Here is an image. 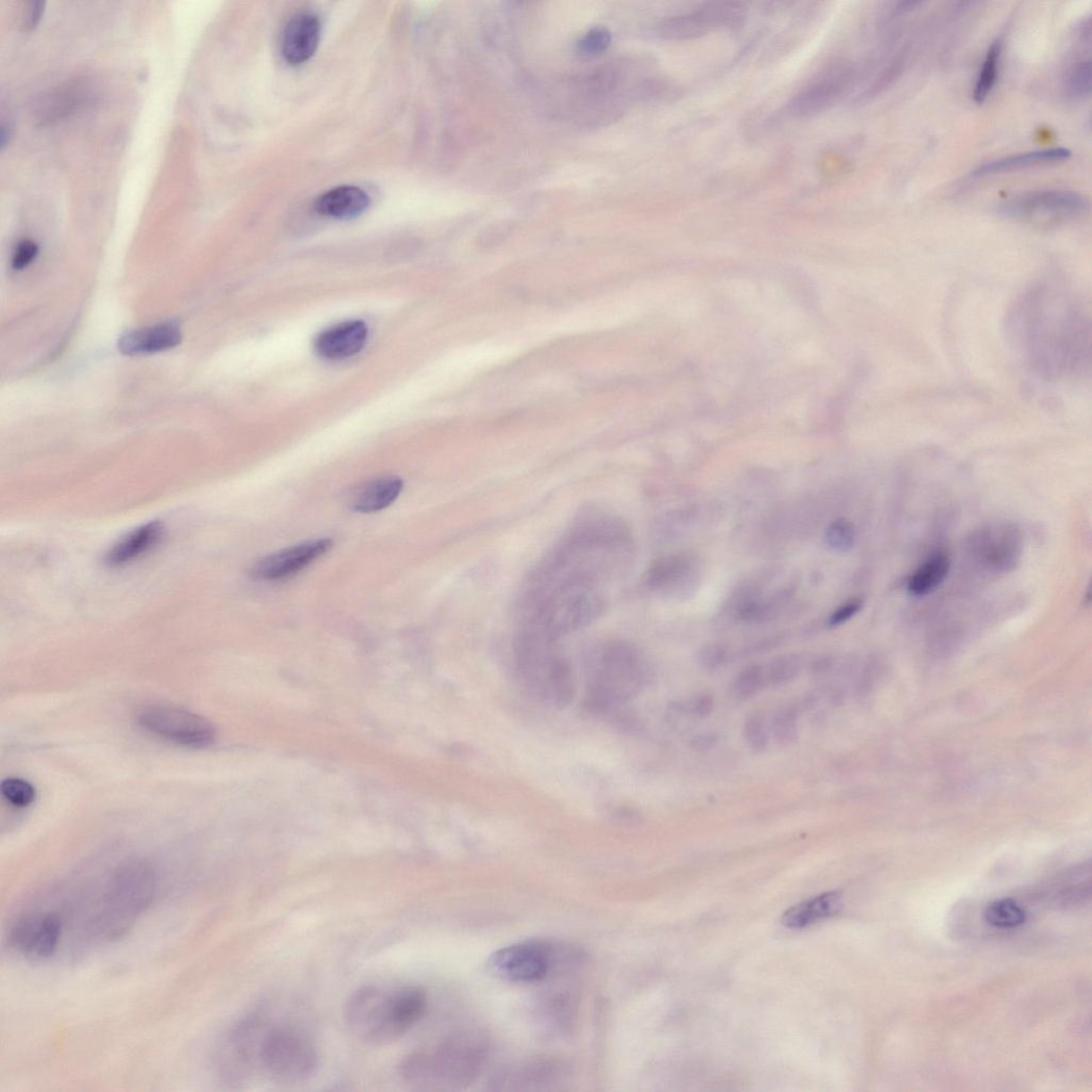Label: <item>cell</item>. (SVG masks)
Returning <instances> with one entry per match:
<instances>
[{
  "instance_id": "1",
  "label": "cell",
  "mask_w": 1092,
  "mask_h": 1092,
  "mask_svg": "<svg viewBox=\"0 0 1092 1092\" xmlns=\"http://www.w3.org/2000/svg\"><path fill=\"white\" fill-rule=\"evenodd\" d=\"M1007 334L1021 361L1040 378L1066 379L1090 365V316L1062 280H1041L1025 290L1010 312Z\"/></svg>"
},
{
  "instance_id": "2",
  "label": "cell",
  "mask_w": 1092,
  "mask_h": 1092,
  "mask_svg": "<svg viewBox=\"0 0 1092 1092\" xmlns=\"http://www.w3.org/2000/svg\"><path fill=\"white\" fill-rule=\"evenodd\" d=\"M426 992L417 986L383 989L365 986L347 1000L343 1019L361 1041L374 1046L388 1045L410 1031L425 1016Z\"/></svg>"
},
{
  "instance_id": "3",
  "label": "cell",
  "mask_w": 1092,
  "mask_h": 1092,
  "mask_svg": "<svg viewBox=\"0 0 1092 1092\" xmlns=\"http://www.w3.org/2000/svg\"><path fill=\"white\" fill-rule=\"evenodd\" d=\"M649 679V666L634 644L608 641L590 657L586 707L610 712L637 696Z\"/></svg>"
},
{
  "instance_id": "4",
  "label": "cell",
  "mask_w": 1092,
  "mask_h": 1092,
  "mask_svg": "<svg viewBox=\"0 0 1092 1092\" xmlns=\"http://www.w3.org/2000/svg\"><path fill=\"white\" fill-rule=\"evenodd\" d=\"M158 878L152 865L142 860L119 867L95 904L93 926L97 937L114 942L123 937L153 904Z\"/></svg>"
},
{
  "instance_id": "5",
  "label": "cell",
  "mask_w": 1092,
  "mask_h": 1092,
  "mask_svg": "<svg viewBox=\"0 0 1092 1092\" xmlns=\"http://www.w3.org/2000/svg\"><path fill=\"white\" fill-rule=\"evenodd\" d=\"M515 654L519 678L532 697L556 708H564L571 703L573 675L559 648V640L520 626Z\"/></svg>"
},
{
  "instance_id": "6",
  "label": "cell",
  "mask_w": 1092,
  "mask_h": 1092,
  "mask_svg": "<svg viewBox=\"0 0 1092 1092\" xmlns=\"http://www.w3.org/2000/svg\"><path fill=\"white\" fill-rule=\"evenodd\" d=\"M255 1069L281 1082L296 1083L311 1077L318 1068V1054L311 1039L296 1027L272 1025L256 1015Z\"/></svg>"
},
{
  "instance_id": "7",
  "label": "cell",
  "mask_w": 1092,
  "mask_h": 1092,
  "mask_svg": "<svg viewBox=\"0 0 1092 1092\" xmlns=\"http://www.w3.org/2000/svg\"><path fill=\"white\" fill-rule=\"evenodd\" d=\"M138 723L147 732L189 749H207L216 739V729L204 716L166 706H150L138 713Z\"/></svg>"
},
{
  "instance_id": "8",
  "label": "cell",
  "mask_w": 1092,
  "mask_h": 1092,
  "mask_svg": "<svg viewBox=\"0 0 1092 1092\" xmlns=\"http://www.w3.org/2000/svg\"><path fill=\"white\" fill-rule=\"evenodd\" d=\"M554 966L551 947L539 941H526L494 952L486 969L494 977L515 982L532 983L548 977Z\"/></svg>"
},
{
  "instance_id": "9",
  "label": "cell",
  "mask_w": 1092,
  "mask_h": 1092,
  "mask_svg": "<svg viewBox=\"0 0 1092 1092\" xmlns=\"http://www.w3.org/2000/svg\"><path fill=\"white\" fill-rule=\"evenodd\" d=\"M969 550L983 570L1005 574L1015 570L1021 561L1023 536L1012 523L988 524L972 533Z\"/></svg>"
},
{
  "instance_id": "10",
  "label": "cell",
  "mask_w": 1092,
  "mask_h": 1092,
  "mask_svg": "<svg viewBox=\"0 0 1092 1092\" xmlns=\"http://www.w3.org/2000/svg\"><path fill=\"white\" fill-rule=\"evenodd\" d=\"M1088 207L1087 198L1076 192L1041 190L1011 198L1000 213L1027 221L1060 222L1084 213Z\"/></svg>"
},
{
  "instance_id": "11",
  "label": "cell",
  "mask_w": 1092,
  "mask_h": 1092,
  "mask_svg": "<svg viewBox=\"0 0 1092 1092\" xmlns=\"http://www.w3.org/2000/svg\"><path fill=\"white\" fill-rule=\"evenodd\" d=\"M64 927L63 917L56 912L28 913L11 926L9 947L30 959L52 958L60 950Z\"/></svg>"
},
{
  "instance_id": "12",
  "label": "cell",
  "mask_w": 1092,
  "mask_h": 1092,
  "mask_svg": "<svg viewBox=\"0 0 1092 1092\" xmlns=\"http://www.w3.org/2000/svg\"><path fill=\"white\" fill-rule=\"evenodd\" d=\"M746 9L736 2H714L689 14L672 17L659 26L661 38L684 41L703 37L715 29L737 27Z\"/></svg>"
},
{
  "instance_id": "13",
  "label": "cell",
  "mask_w": 1092,
  "mask_h": 1092,
  "mask_svg": "<svg viewBox=\"0 0 1092 1092\" xmlns=\"http://www.w3.org/2000/svg\"><path fill=\"white\" fill-rule=\"evenodd\" d=\"M855 77L856 71L851 65H832L793 96L787 105V114L805 118L825 112L848 92Z\"/></svg>"
},
{
  "instance_id": "14",
  "label": "cell",
  "mask_w": 1092,
  "mask_h": 1092,
  "mask_svg": "<svg viewBox=\"0 0 1092 1092\" xmlns=\"http://www.w3.org/2000/svg\"><path fill=\"white\" fill-rule=\"evenodd\" d=\"M332 546L329 539H317L290 546L259 561L251 570L255 579L278 581L292 577L326 554Z\"/></svg>"
},
{
  "instance_id": "15",
  "label": "cell",
  "mask_w": 1092,
  "mask_h": 1092,
  "mask_svg": "<svg viewBox=\"0 0 1092 1092\" xmlns=\"http://www.w3.org/2000/svg\"><path fill=\"white\" fill-rule=\"evenodd\" d=\"M322 34L319 19L312 14H301L293 17L286 25L282 35V55L292 65L300 66L313 57Z\"/></svg>"
},
{
  "instance_id": "16",
  "label": "cell",
  "mask_w": 1092,
  "mask_h": 1092,
  "mask_svg": "<svg viewBox=\"0 0 1092 1092\" xmlns=\"http://www.w3.org/2000/svg\"><path fill=\"white\" fill-rule=\"evenodd\" d=\"M367 336L365 323L343 322L322 332L315 340V350L327 360H343L359 354L364 349Z\"/></svg>"
},
{
  "instance_id": "17",
  "label": "cell",
  "mask_w": 1092,
  "mask_h": 1092,
  "mask_svg": "<svg viewBox=\"0 0 1092 1092\" xmlns=\"http://www.w3.org/2000/svg\"><path fill=\"white\" fill-rule=\"evenodd\" d=\"M182 337L180 325L166 322L127 332L120 337L118 346L125 356L153 355L174 349L181 343Z\"/></svg>"
},
{
  "instance_id": "18",
  "label": "cell",
  "mask_w": 1092,
  "mask_h": 1092,
  "mask_svg": "<svg viewBox=\"0 0 1092 1092\" xmlns=\"http://www.w3.org/2000/svg\"><path fill=\"white\" fill-rule=\"evenodd\" d=\"M403 489L404 482L399 477L376 478L353 489L347 496V503L356 513H378L390 506Z\"/></svg>"
},
{
  "instance_id": "19",
  "label": "cell",
  "mask_w": 1092,
  "mask_h": 1092,
  "mask_svg": "<svg viewBox=\"0 0 1092 1092\" xmlns=\"http://www.w3.org/2000/svg\"><path fill=\"white\" fill-rule=\"evenodd\" d=\"M370 205V195L360 187L340 186L322 194L315 210L325 217L349 220L362 215Z\"/></svg>"
},
{
  "instance_id": "20",
  "label": "cell",
  "mask_w": 1092,
  "mask_h": 1092,
  "mask_svg": "<svg viewBox=\"0 0 1092 1092\" xmlns=\"http://www.w3.org/2000/svg\"><path fill=\"white\" fill-rule=\"evenodd\" d=\"M844 903L839 892L833 891L789 908L782 917L788 929H804L840 913Z\"/></svg>"
},
{
  "instance_id": "21",
  "label": "cell",
  "mask_w": 1092,
  "mask_h": 1092,
  "mask_svg": "<svg viewBox=\"0 0 1092 1092\" xmlns=\"http://www.w3.org/2000/svg\"><path fill=\"white\" fill-rule=\"evenodd\" d=\"M161 535L160 522H150L136 528L114 546L106 555V564L111 567H121L133 563L151 550Z\"/></svg>"
},
{
  "instance_id": "22",
  "label": "cell",
  "mask_w": 1092,
  "mask_h": 1092,
  "mask_svg": "<svg viewBox=\"0 0 1092 1092\" xmlns=\"http://www.w3.org/2000/svg\"><path fill=\"white\" fill-rule=\"evenodd\" d=\"M1070 157L1071 152L1068 150V148H1048V150L1035 151L989 162L978 167L972 173V176L983 177L988 175L1012 172L1034 166L1063 162L1068 160Z\"/></svg>"
},
{
  "instance_id": "23",
  "label": "cell",
  "mask_w": 1092,
  "mask_h": 1092,
  "mask_svg": "<svg viewBox=\"0 0 1092 1092\" xmlns=\"http://www.w3.org/2000/svg\"><path fill=\"white\" fill-rule=\"evenodd\" d=\"M692 560L684 554H671L657 560L645 575V585L654 590L678 589L693 572Z\"/></svg>"
},
{
  "instance_id": "24",
  "label": "cell",
  "mask_w": 1092,
  "mask_h": 1092,
  "mask_svg": "<svg viewBox=\"0 0 1092 1092\" xmlns=\"http://www.w3.org/2000/svg\"><path fill=\"white\" fill-rule=\"evenodd\" d=\"M951 560L945 552L930 555L911 575L908 591L915 597H924L935 590L949 575Z\"/></svg>"
},
{
  "instance_id": "25",
  "label": "cell",
  "mask_w": 1092,
  "mask_h": 1092,
  "mask_svg": "<svg viewBox=\"0 0 1092 1092\" xmlns=\"http://www.w3.org/2000/svg\"><path fill=\"white\" fill-rule=\"evenodd\" d=\"M1003 52V41L997 39L988 49L983 64L977 76L973 91L974 101L982 104L988 98L998 79L1000 63Z\"/></svg>"
},
{
  "instance_id": "26",
  "label": "cell",
  "mask_w": 1092,
  "mask_h": 1092,
  "mask_svg": "<svg viewBox=\"0 0 1092 1092\" xmlns=\"http://www.w3.org/2000/svg\"><path fill=\"white\" fill-rule=\"evenodd\" d=\"M1026 918L1025 910L1011 899L991 903L984 912L986 922L1001 929L1017 928L1026 922Z\"/></svg>"
},
{
  "instance_id": "27",
  "label": "cell",
  "mask_w": 1092,
  "mask_h": 1092,
  "mask_svg": "<svg viewBox=\"0 0 1092 1092\" xmlns=\"http://www.w3.org/2000/svg\"><path fill=\"white\" fill-rule=\"evenodd\" d=\"M767 683L766 668L761 665H751L736 675L731 692L736 699L746 701L760 692Z\"/></svg>"
},
{
  "instance_id": "28",
  "label": "cell",
  "mask_w": 1092,
  "mask_h": 1092,
  "mask_svg": "<svg viewBox=\"0 0 1092 1092\" xmlns=\"http://www.w3.org/2000/svg\"><path fill=\"white\" fill-rule=\"evenodd\" d=\"M773 737L780 746H790L799 738V711L796 707H785L775 716L771 728Z\"/></svg>"
},
{
  "instance_id": "29",
  "label": "cell",
  "mask_w": 1092,
  "mask_h": 1092,
  "mask_svg": "<svg viewBox=\"0 0 1092 1092\" xmlns=\"http://www.w3.org/2000/svg\"><path fill=\"white\" fill-rule=\"evenodd\" d=\"M1066 93L1074 99H1083L1090 95L1091 91V62L1090 57L1076 62L1068 70L1065 78Z\"/></svg>"
},
{
  "instance_id": "30",
  "label": "cell",
  "mask_w": 1092,
  "mask_h": 1092,
  "mask_svg": "<svg viewBox=\"0 0 1092 1092\" xmlns=\"http://www.w3.org/2000/svg\"><path fill=\"white\" fill-rule=\"evenodd\" d=\"M856 527L848 519L833 521L826 531V543L829 548L839 553L850 552L856 542Z\"/></svg>"
},
{
  "instance_id": "31",
  "label": "cell",
  "mask_w": 1092,
  "mask_h": 1092,
  "mask_svg": "<svg viewBox=\"0 0 1092 1092\" xmlns=\"http://www.w3.org/2000/svg\"><path fill=\"white\" fill-rule=\"evenodd\" d=\"M743 738L755 754H763L769 746L770 730L764 715L755 713L743 725Z\"/></svg>"
},
{
  "instance_id": "32",
  "label": "cell",
  "mask_w": 1092,
  "mask_h": 1092,
  "mask_svg": "<svg viewBox=\"0 0 1092 1092\" xmlns=\"http://www.w3.org/2000/svg\"><path fill=\"white\" fill-rule=\"evenodd\" d=\"M5 801L16 808H27L35 800V788L28 781L20 778H8L2 783Z\"/></svg>"
},
{
  "instance_id": "33",
  "label": "cell",
  "mask_w": 1092,
  "mask_h": 1092,
  "mask_svg": "<svg viewBox=\"0 0 1092 1092\" xmlns=\"http://www.w3.org/2000/svg\"><path fill=\"white\" fill-rule=\"evenodd\" d=\"M802 666L797 656L779 657L766 668L767 682L776 686L788 683L801 673Z\"/></svg>"
},
{
  "instance_id": "34",
  "label": "cell",
  "mask_w": 1092,
  "mask_h": 1092,
  "mask_svg": "<svg viewBox=\"0 0 1092 1092\" xmlns=\"http://www.w3.org/2000/svg\"><path fill=\"white\" fill-rule=\"evenodd\" d=\"M612 43L611 31L602 26L591 28L578 42L579 51L588 55H597L607 51Z\"/></svg>"
},
{
  "instance_id": "35",
  "label": "cell",
  "mask_w": 1092,
  "mask_h": 1092,
  "mask_svg": "<svg viewBox=\"0 0 1092 1092\" xmlns=\"http://www.w3.org/2000/svg\"><path fill=\"white\" fill-rule=\"evenodd\" d=\"M729 659V650L726 645L711 643L705 645L699 654V663L707 671H716L725 666Z\"/></svg>"
},
{
  "instance_id": "36",
  "label": "cell",
  "mask_w": 1092,
  "mask_h": 1092,
  "mask_svg": "<svg viewBox=\"0 0 1092 1092\" xmlns=\"http://www.w3.org/2000/svg\"><path fill=\"white\" fill-rule=\"evenodd\" d=\"M864 607V600L856 597L844 602L839 606L834 613L831 614L828 620V624L831 627H836L846 624L853 619L857 614L861 612Z\"/></svg>"
},
{
  "instance_id": "37",
  "label": "cell",
  "mask_w": 1092,
  "mask_h": 1092,
  "mask_svg": "<svg viewBox=\"0 0 1092 1092\" xmlns=\"http://www.w3.org/2000/svg\"><path fill=\"white\" fill-rule=\"evenodd\" d=\"M39 254L38 244L29 239L22 240L16 247L13 257V268L15 270H23L27 268L37 258Z\"/></svg>"
},
{
  "instance_id": "38",
  "label": "cell",
  "mask_w": 1092,
  "mask_h": 1092,
  "mask_svg": "<svg viewBox=\"0 0 1092 1092\" xmlns=\"http://www.w3.org/2000/svg\"><path fill=\"white\" fill-rule=\"evenodd\" d=\"M714 709V699L710 694H699L694 697L688 705L689 712L697 717L704 718L709 716Z\"/></svg>"
},
{
  "instance_id": "39",
  "label": "cell",
  "mask_w": 1092,
  "mask_h": 1092,
  "mask_svg": "<svg viewBox=\"0 0 1092 1092\" xmlns=\"http://www.w3.org/2000/svg\"><path fill=\"white\" fill-rule=\"evenodd\" d=\"M718 742L716 733L707 732L694 736L690 740V749L697 753H707L713 750Z\"/></svg>"
},
{
  "instance_id": "40",
  "label": "cell",
  "mask_w": 1092,
  "mask_h": 1092,
  "mask_svg": "<svg viewBox=\"0 0 1092 1092\" xmlns=\"http://www.w3.org/2000/svg\"><path fill=\"white\" fill-rule=\"evenodd\" d=\"M43 8L44 3L42 2H31L28 5V13L26 15V27L32 28L37 25V23L41 19Z\"/></svg>"
},
{
  "instance_id": "41",
  "label": "cell",
  "mask_w": 1092,
  "mask_h": 1092,
  "mask_svg": "<svg viewBox=\"0 0 1092 1092\" xmlns=\"http://www.w3.org/2000/svg\"><path fill=\"white\" fill-rule=\"evenodd\" d=\"M1090 602H1091V591H1090V588L1088 587L1087 593H1086L1085 598H1084V606L1085 607H1089Z\"/></svg>"
}]
</instances>
